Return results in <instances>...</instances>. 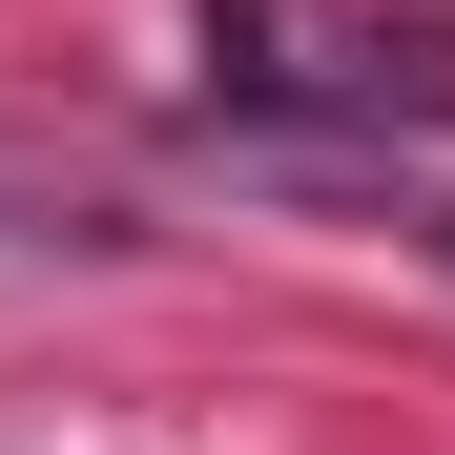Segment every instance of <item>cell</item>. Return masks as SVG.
Masks as SVG:
<instances>
[{
    "label": "cell",
    "instance_id": "1",
    "mask_svg": "<svg viewBox=\"0 0 455 455\" xmlns=\"http://www.w3.org/2000/svg\"><path fill=\"white\" fill-rule=\"evenodd\" d=\"M207 124L249 145H414L455 124V21L394 0H207Z\"/></svg>",
    "mask_w": 455,
    "mask_h": 455
},
{
    "label": "cell",
    "instance_id": "3",
    "mask_svg": "<svg viewBox=\"0 0 455 455\" xmlns=\"http://www.w3.org/2000/svg\"><path fill=\"white\" fill-rule=\"evenodd\" d=\"M414 249H435V269H455V187H435V207H414Z\"/></svg>",
    "mask_w": 455,
    "mask_h": 455
},
{
    "label": "cell",
    "instance_id": "2",
    "mask_svg": "<svg viewBox=\"0 0 455 455\" xmlns=\"http://www.w3.org/2000/svg\"><path fill=\"white\" fill-rule=\"evenodd\" d=\"M0 249H145V228H124V187L42 166V145H0Z\"/></svg>",
    "mask_w": 455,
    "mask_h": 455
}]
</instances>
